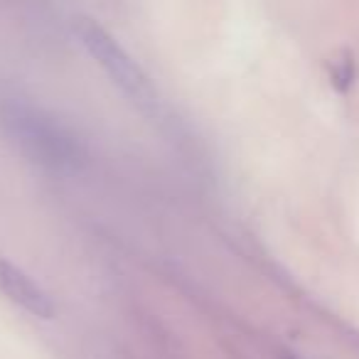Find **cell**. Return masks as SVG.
<instances>
[{"mask_svg":"<svg viewBox=\"0 0 359 359\" xmlns=\"http://www.w3.org/2000/svg\"><path fill=\"white\" fill-rule=\"evenodd\" d=\"M0 126L6 135L32 160L50 170L74 168L79 160L76 140L40 109L27 104H3L0 106Z\"/></svg>","mask_w":359,"mask_h":359,"instance_id":"cell-1","label":"cell"},{"mask_svg":"<svg viewBox=\"0 0 359 359\" xmlns=\"http://www.w3.org/2000/svg\"><path fill=\"white\" fill-rule=\"evenodd\" d=\"M74 32L81 45H84V50L89 52L91 60L104 69V74L133 104L143 106V109H155L158 94H155V86L150 84L148 74L140 69L138 62L123 50V45L104 25H99L91 18H79L74 25Z\"/></svg>","mask_w":359,"mask_h":359,"instance_id":"cell-2","label":"cell"},{"mask_svg":"<svg viewBox=\"0 0 359 359\" xmlns=\"http://www.w3.org/2000/svg\"><path fill=\"white\" fill-rule=\"evenodd\" d=\"M0 293L6 295L13 305L35 315V318H55V303L47 295V290L40 283H35L20 266L8 261L6 256H0Z\"/></svg>","mask_w":359,"mask_h":359,"instance_id":"cell-3","label":"cell"}]
</instances>
